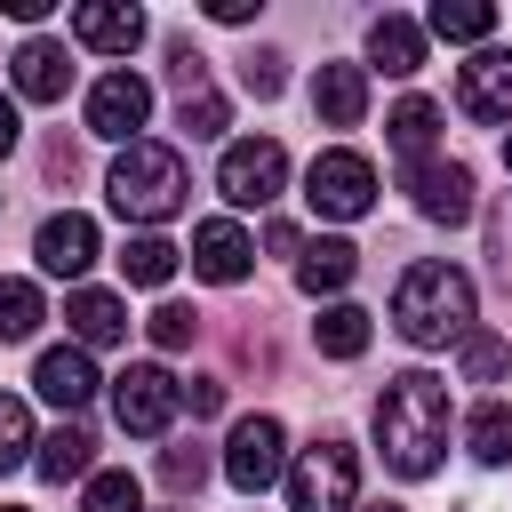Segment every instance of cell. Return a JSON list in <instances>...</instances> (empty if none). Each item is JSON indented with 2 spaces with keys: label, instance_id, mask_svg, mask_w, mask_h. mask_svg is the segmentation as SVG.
<instances>
[{
  "label": "cell",
  "instance_id": "obj_1",
  "mask_svg": "<svg viewBox=\"0 0 512 512\" xmlns=\"http://www.w3.org/2000/svg\"><path fill=\"white\" fill-rule=\"evenodd\" d=\"M376 448L400 480H424L440 472V448H448V384L424 376V368H400L376 400Z\"/></svg>",
  "mask_w": 512,
  "mask_h": 512
},
{
  "label": "cell",
  "instance_id": "obj_2",
  "mask_svg": "<svg viewBox=\"0 0 512 512\" xmlns=\"http://www.w3.org/2000/svg\"><path fill=\"white\" fill-rule=\"evenodd\" d=\"M392 320L408 344H464L472 336V280L456 264H408L400 288H392Z\"/></svg>",
  "mask_w": 512,
  "mask_h": 512
},
{
  "label": "cell",
  "instance_id": "obj_3",
  "mask_svg": "<svg viewBox=\"0 0 512 512\" xmlns=\"http://www.w3.org/2000/svg\"><path fill=\"white\" fill-rule=\"evenodd\" d=\"M104 192H112V208L128 216V224H168L176 208H184V160L168 152V144H128L120 160H112V176H104Z\"/></svg>",
  "mask_w": 512,
  "mask_h": 512
},
{
  "label": "cell",
  "instance_id": "obj_4",
  "mask_svg": "<svg viewBox=\"0 0 512 512\" xmlns=\"http://www.w3.org/2000/svg\"><path fill=\"white\" fill-rule=\"evenodd\" d=\"M360 496V456L344 440H312L288 464V512H352Z\"/></svg>",
  "mask_w": 512,
  "mask_h": 512
},
{
  "label": "cell",
  "instance_id": "obj_5",
  "mask_svg": "<svg viewBox=\"0 0 512 512\" xmlns=\"http://www.w3.org/2000/svg\"><path fill=\"white\" fill-rule=\"evenodd\" d=\"M176 408H184V384H176L168 368L136 360V368H120V376H112V416H120V432H136V440H160Z\"/></svg>",
  "mask_w": 512,
  "mask_h": 512
},
{
  "label": "cell",
  "instance_id": "obj_6",
  "mask_svg": "<svg viewBox=\"0 0 512 512\" xmlns=\"http://www.w3.org/2000/svg\"><path fill=\"white\" fill-rule=\"evenodd\" d=\"M280 464H288V432H280V416H240L232 440H224V480H232L240 496H264V488L280 480Z\"/></svg>",
  "mask_w": 512,
  "mask_h": 512
},
{
  "label": "cell",
  "instance_id": "obj_7",
  "mask_svg": "<svg viewBox=\"0 0 512 512\" xmlns=\"http://www.w3.org/2000/svg\"><path fill=\"white\" fill-rule=\"evenodd\" d=\"M280 184H288V152H280L272 136H248V144H224V168H216V192H224L232 208H264V200H280Z\"/></svg>",
  "mask_w": 512,
  "mask_h": 512
},
{
  "label": "cell",
  "instance_id": "obj_8",
  "mask_svg": "<svg viewBox=\"0 0 512 512\" xmlns=\"http://www.w3.org/2000/svg\"><path fill=\"white\" fill-rule=\"evenodd\" d=\"M304 200H312L320 216L352 224V216H368V200H376V168H368L360 152H320V160L304 168Z\"/></svg>",
  "mask_w": 512,
  "mask_h": 512
},
{
  "label": "cell",
  "instance_id": "obj_9",
  "mask_svg": "<svg viewBox=\"0 0 512 512\" xmlns=\"http://www.w3.org/2000/svg\"><path fill=\"white\" fill-rule=\"evenodd\" d=\"M144 112H152V88H144L136 72H104V80L88 88V136H112V144H136V128H144Z\"/></svg>",
  "mask_w": 512,
  "mask_h": 512
},
{
  "label": "cell",
  "instance_id": "obj_10",
  "mask_svg": "<svg viewBox=\"0 0 512 512\" xmlns=\"http://www.w3.org/2000/svg\"><path fill=\"white\" fill-rule=\"evenodd\" d=\"M408 192H416V208H424L432 224H464V216H472V168H464V160H440V152L416 160V168H408Z\"/></svg>",
  "mask_w": 512,
  "mask_h": 512
},
{
  "label": "cell",
  "instance_id": "obj_11",
  "mask_svg": "<svg viewBox=\"0 0 512 512\" xmlns=\"http://www.w3.org/2000/svg\"><path fill=\"white\" fill-rule=\"evenodd\" d=\"M456 104L472 120H512V48H480L456 72Z\"/></svg>",
  "mask_w": 512,
  "mask_h": 512
},
{
  "label": "cell",
  "instance_id": "obj_12",
  "mask_svg": "<svg viewBox=\"0 0 512 512\" xmlns=\"http://www.w3.org/2000/svg\"><path fill=\"white\" fill-rule=\"evenodd\" d=\"M72 40L96 48V56H128V48L144 40V16H136L128 0H80V8H72Z\"/></svg>",
  "mask_w": 512,
  "mask_h": 512
},
{
  "label": "cell",
  "instance_id": "obj_13",
  "mask_svg": "<svg viewBox=\"0 0 512 512\" xmlns=\"http://www.w3.org/2000/svg\"><path fill=\"white\" fill-rule=\"evenodd\" d=\"M32 256H40V272H56V280H80V272L96 264V224L64 208V216H48V224H40Z\"/></svg>",
  "mask_w": 512,
  "mask_h": 512
},
{
  "label": "cell",
  "instance_id": "obj_14",
  "mask_svg": "<svg viewBox=\"0 0 512 512\" xmlns=\"http://www.w3.org/2000/svg\"><path fill=\"white\" fill-rule=\"evenodd\" d=\"M32 384H40V400H48V408H64V416H80V408L96 400V368H88V352H80V344H56V352H40Z\"/></svg>",
  "mask_w": 512,
  "mask_h": 512
},
{
  "label": "cell",
  "instance_id": "obj_15",
  "mask_svg": "<svg viewBox=\"0 0 512 512\" xmlns=\"http://www.w3.org/2000/svg\"><path fill=\"white\" fill-rule=\"evenodd\" d=\"M248 264H256V248H248V232L240 224H200L192 232V272L200 280H216V288H232V280H248Z\"/></svg>",
  "mask_w": 512,
  "mask_h": 512
},
{
  "label": "cell",
  "instance_id": "obj_16",
  "mask_svg": "<svg viewBox=\"0 0 512 512\" xmlns=\"http://www.w3.org/2000/svg\"><path fill=\"white\" fill-rule=\"evenodd\" d=\"M8 64H16V96H32V104H56V96L72 88V56H64L56 40H24Z\"/></svg>",
  "mask_w": 512,
  "mask_h": 512
},
{
  "label": "cell",
  "instance_id": "obj_17",
  "mask_svg": "<svg viewBox=\"0 0 512 512\" xmlns=\"http://www.w3.org/2000/svg\"><path fill=\"white\" fill-rule=\"evenodd\" d=\"M312 112H320L328 128H360V112H368V72H360V64H320Z\"/></svg>",
  "mask_w": 512,
  "mask_h": 512
},
{
  "label": "cell",
  "instance_id": "obj_18",
  "mask_svg": "<svg viewBox=\"0 0 512 512\" xmlns=\"http://www.w3.org/2000/svg\"><path fill=\"white\" fill-rule=\"evenodd\" d=\"M64 320H72V336H80V352H88V344H120V336H128V304H120L112 288H72V304H64Z\"/></svg>",
  "mask_w": 512,
  "mask_h": 512
},
{
  "label": "cell",
  "instance_id": "obj_19",
  "mask_svg": "<svg viewBox=\"0 0 512 512\" xmlns=\"http://www.w3.org/2000/svg\"><path fill=\"white\" fill-rule=\"evenodd\" d=\"M368 56H376L392 80H408V72L424 64V24H408V16H376V24H368Z\"/></svg>",
  "mask_w": 512,
  "mask_h": 512
},
{
  "label": "cell",
  "instance_id": "obj_20",
  "mask_svg": "<svg viewBox=\"0 0 512 512\" xmlns=\"http://www.w3.org/2000/svg\"><path fill=\"white\" fill-rule=\"evenodd\" d=\"M352 272H360L352 240H312V248L296 256V288H304V296H336V288H344Z\"/></svg>",
  "mask_w": 512,
  "mask_h": 512
},
{
  "label": "cell",
  "instance_id": "obj_21",
  "mask_svg": "<svg viewBox=\"0 0 512 512\" xmlns=\"http://www.w3.org/2000/svg\"><path fill=\"white\" fill-rule=\"evenodd\" d=\"M40 480H88V464H96V440L80 432V424H56L48 440H40Z\"/></svg>",
  "mask_w": 512,
  "mask_h": 512
},
{
  "label": "cell",
  "instance_id": "obj_22",
  "mask_svg": "<svg viewBox=\"0 0 512 512\" xmlns=\"http://www.w3.org/2000/svg\"><path fill=\"white\" fill-rule=\"evenodd\" d=\"M312 344H320L328 360H360V352H368V312H360V304H328V312L312 320Z\"/></svg>",
  "mask_w": 512,
  "mask_h": 512
},
{
  "label": "cell",
  "instance_id": "obj_23",
  "mask_svg": "<svg viewBox=\"0 0 512 512\" xmlns=\"http://www.w3.org/2000/svg\"><path fill=\"white\" fill-rule=\"evenodd\" d=\"M432 128H440V104H424V96H408V104L384 120V136L408 152V168H416V160H432Z\"/></svg>",
  "mask_w": 512,
  "mask_h": 512
},
{
  "label": "cell",
  "instance_id": "obj_24",
  "mask_svg": "<svg viewBox=\"0 0 512 512\" xmlns=\"http://www.w3.org/2000/svg\"><path fill=\"white\" fill-rule=\"evenodd\" d=\"M40 320H48L40 288H32V280H0V344H24Z\"/></svg>",
  "mask_w": 512,
  "mask_h": 512
},
{
  "label": "cell",
  "instance_id": "obj_25",
  "mask_svg": "<svg viewBox=\"0 0 512 512\" xmlns=\"http://www.w3.org/2000/svg\"><path fill=\"white\" fill-rule=\"evenodd\" d=\"M432 32L440 40H488L496 32V8L488 0H432Z\"/></svg>",
  "mask_w": 512,
  "mask_h": 512
},
{
  "label": "cell",
  "instance_id": "obj_26",
  "mask_svg": "<svg viewBox=\"0 0 512 512\" xmlns=\"http://www.w3.org/2000/svg\"><path fill=\"white\" fill-rule=\"evenodd\" d=\"M464 440H472V456H480V464H504V456H512V408H504V400H488V408H472V424H464Z\"/></svg>",
  "mask_w": 512,
  "mask_h": 512
},
{
  "label": "cell",
  "instance_id": "obj_27",
  "mask_svg": "<svg viewBox=\"0 0 512 512\" xmlns=\"http://www.w3.org/2000/svg\"><path fill=\"white\" fill-rule=\"evenodd\" d=\"M120 272H128L136 288H160V280L176 272V248H168L160 232H144V240H128V248H120Z\"/></svg>",
  "mask_w": 512,
  "mask_h": 512
},
{
  "label": "cell",
  "instance_id": "obj_28",
  "mask_svg": "<svg viewBox=\"0 0 512 512\" xmlns=\"http://www.w3.org/2000/svg\"><path fill=\"white\" fill-rule=\"evenodd\" d=\"M80 512H144V488H136V472H88V496H80Z\"/></svg>",
  "mask_w": 512,
  "mask_h": 512
},
{
  "label": "cell",
  "instance_id": "obj_29",
  "mask_svg": "<svg viewBox=\"0 0 512 512\" xmlns=\"http://www.w3.org/2000/svg\"><path fill=\"white\" fill-rule=\"evenodd\" d=\"M504 368H512V344L488 336V328H472V336H464V376H472V384H496Z\"/></svg>",
  "mask_w": 512,
  "mask_h": 512
},
{
  "label": "cell",
  "instance_id": "obj_30",
  "mask_svg": "<svg viewBox=\"0 0 512 512\" xmlns=\"http://www.w3.org/2000/svg\"><path fill=\"white\" fill-rule=\"evenodd\" d=\"M144 328H152V344H160V352H184V344L200 336V312H192V304H160Z\"/></svg>",
  "mask_w": 512,
  "mask_h": 512
},
{
  "label": "cell",
  "instance_id": "obj_31",
  "mask_svg": "<svg viewBox=\"0 0 512 512\" xmlns=\"http://www.w3.org/2000/svg\"><path fill=\"white\" fill-rule=\"evenodd\" d=\"M24 448H32V416H24V400H8V392H0V472H16V464H24Z\"/></svg>",
  "mask_w": 512,
  "mask_h": 512
},
{
  "label": "cell",
  "instance_id": "obj_32",
  "mask_svg": "<svg viewBox=\"0 0 512 512\" xmlns=\"http://www.w3.org/2000/svg\"><path fill=\"white\" fill-rule=\"evenodd\" d=\"M176 112H184V128H192V136H224V96H216V88L176 96Z\"/></svg>",
  "mask_w": 512,
  "mask_h": 512
},
{
  "label": "cell",
  "instance_id": "obj_33",
  "mask_svg": "<svg viewBox=\"0 0 512 512\" xmlns=\"http://www.w3.org/2000/svg\"><path fill=\"white\" fill-rule=\"evenodd\" d=\"M160 480H168L176 496H192V488L208 480V456H200V448H168V456H160Z\"/></svg>",
  "mask_w": 512,
  "mask_h": 512
},
{
  "label": "cell",
  "instance_id": "obj_34",
  "mask_svg": "<svg viewBox=\"0 0 512 512\" xmlns=\"http://www.w3.org/2000/svg\"><path fill=\"white\" fill-rule=\"evenodd\" d=\"M168 80H176V96H192V88H208V56H200L192 40H176V48H168Z\"/></svg>",
  "mask_w": 512,
  "mask_h": 512
},
{
  "label": "cell",
  "instance_id": "obj_35",
  "mask_svg": "<svg viewBox=\"0 0 512 512\" xmlns=\"http://www.w3.org/2000/svg\"><path fill=\"white\" fill-rule=\"evenodd\" d=\"M240 80H248V96H280V88H288V72H280V56H272V48H256V56L240 64Z\"/></svg>",
  "mask_w": 512,
  "mask_h": 512
},
{
  "label": "cell",
  "instance_id": "obj_36",
  "mask_svg": "<svg viewBox=\"0 0 512 512\" xmlns=\"http://www.w3.org/2000/svg\"><path fill=\"white\" fill-rule=\"evenodd\" d=\"M184 408H192V416H216V408H224V384H216V376H192V384H184Z\"/></svg>",
  "mask_w": 512,
  "mask_h": 512
},
{
  "label": "cell",
  "instance_id": "obj_37",
  "mask_svg": "<svg viewBox=\"0 0 512 512\" xmlns=\"http://www.w3.org/2000/svg\"><path fill=\"white\" fill-rule=\"evenodd\" d=\"M208 16H216V24H248V16H256V0H208Z\"/></svg>",
  "mask_w": 512,
  "mask_h": 512
},
{
  "label": "cell",
  "instance_id": "obj_38",
  "mask_svg": "<svg viewBox=\"0 0 512 512\" xmlns=\"http://www.w3.org/2000/svg\"><path fill=\"white\" fill-rule=\"evenodd\" d=\"M16 136H24V128H16V96H0V160L16 152Z\"/></svg>",
  "mask_w": 512,
  "mask_h": 512
},
{
  "label": "cell",
  "instance_id": "obj_39",
  "mask_svg": "<svg viewBox=\"0 0 512 512\" xmlns=\"http://www.w3.org/2000/svg\"><path fill=\"white\" fill-rule=\"evenodd\" d=\"M504 168H512V136H504Z\"/></svg>",
  "mask_w": 512,
  "mask_h": 512
},
{
  "label": "cell",
  "instance_id": "obj_40",
  "mask_svg": "<svg viewBox=\"0 0 512 512\" xmlns=\"http://www.w3.org/2000/svg\"><path fill=\"white\" fill-rule=\"evenodd\" d=\"M368 512H400V504H368Z\"/></svg>",
  "mask_w": 512,
  "mask_h": 512
},
{
  "label": "cell",
  "instance_id": "obj_41",
  "mask_svg": "<svg viewBox=\"0 0 512 512\" xmlns=\"http://www.w3.org/2000/svg\"><path fill=\"white\" fill-rule=\"evenodd\" d=\"M504 280H512V248H504Z\"/></svg>",
  "mask_w": 512,
  "mask_h": 512
},
{
  "label": "cell",
  "instance_id": "obj_42",
  "mask_svg": "<svg viewBox=\"0 0 512 512\" xmlns=\"http://www.w3.org/2000/svg\"><path fill=\"white\" fill-rule=\"evenodd\" d=\"M8 512H16V504H8Z\"/></svg>",
  "mask_w": 512,
  "mask_h": 512
}]
</instances>
